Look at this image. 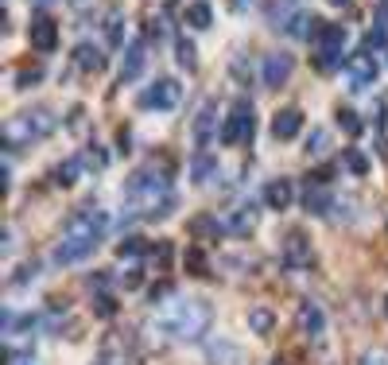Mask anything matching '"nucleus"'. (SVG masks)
Wrapping results in <instances>:
<instances>
[{
	"label": "nucleus",
	"mask_w": 388,
	"mask_h": 365,
	"mask_svg": "<svg viewBox=\"0 0 388 365\" xmlns=\"http://www.w3.org/2000/svg\"><path fill=\"white\" fill-rule=\"evenodd\" d=\"M125 198L132 202V210L148 222H160L175 210V187H171V168L167 163H148V168L132 171L125 182Z\"/></svg>",
	"instance_id": "f257e3e1"
},
{
	"label": "nucleus",
	"mask_w": 388,
	"mask_h": 365,
	"mask_svg": "<svg viewBox=\"0 0 388 365\" xmlns=\"http://www.w3.org/2000/svg\"><path fill=\"white\" fill-rule=\"evenodd\" d=\"M105 229H109V214L105 210H94V206L78 210L62 229V241L55 249V264H82L86 256H94Z\"/></svg>",
	"instance_id": "f03ea898"
},
{
	"label": "nucleus",
	"mask_w": 388,
	"mask_h": 365,
	"mask_svg": "<svg viewBox=\"0 0 388 365\" xmlns=\"http://www.w3.org/2000/svg\"><path fill=\"white\" fill-rule=\"evenodd\" d=\"M214 322V307L206 300H171L167 307H160L152 319V327L160 334L175 338V342H194L210 330Z\"/></svg>",
	"instance_id": "7ed1b4c3"
},
{
	"label": "nucleus",
	"mask_w": 388,
	"mask_h": 365,
	"mask_svg": "<svg viewBox=\"0 0 388 365\" xmlns=\"http://www.w3.org/2000/svg\"><path fill=\"white\" fill-rule=\"evenodd\" d=\"M59 129V121L51 117L47 109H23L16 113L12 121L4 124V148L8 144H31V140H43Z\"/></svg>",
	"instance_id": "20e7f679"
},
{
	"label": "nucleus",
	"mask_w": 388,
	"mask_h": 365,
	"mask_svg": "<svg viewBox=\"0 0 388 365\" xmlns=\"http://www.w3.org/2000/svg\"><path fill=\"white\" fill-rule=\"evenodd\" d=\"M253 129H257V117H253V102L249 97H241V102L229 109V117L221 121V129H218V136H221V144H249L253 140Z\"/></svg>",
	"instance_id": "39448f33"
},
{
	"label": "nucleus",
	"mask_w": 388,
	"mask_h": 365,
	"mask_svg": "<svg viewBox=\"0 0 388 365\" xmlns=\"http://www.w3.org/2000/svg\"><path fill=\"white\" fill-rule=\"evenodd\" d=\"M179 102H183V86L175 78H155L140 94V109H175Z\"/></svg>",
	"instance_id": "423d86ee"
},
{
	"label": "nucleus",
	"mask_w": 388,
	"mask_h": 365,
	"mask_svg": "<svg viewBox=\"0 0 388 365\" xmlns=\"http://www.w3.org/2000/svg\"><path fill=\"white\" fill-rule=\"evenodd\" d=\"M377 74H381V66L369 51H357L345 59V82H350V89H369L377 82Z\"/></svg>",
	"instance_id": "0eeeda50"
},
{
	"label": "nucleus",
	"mask_w": 388,
	"mask_h": 365,
	"mask_svg": "<svg viewBox=\"0 0 388 365\" xmlns=\"http://www.w3.org/2000/svg\"><path fill=\"white\" fill-rule=\"evenodd\" d=\"M287 74H292V55H284V51H272V55H264V62H260V82L268 89H279L287 82Z\"/></svg>",
	"instance_id": "6e6552de"
},
{
	"label": "nucleus",
	"mask_w": 388,
	"mask_h": 365,
	"mask_svg": "<svg viewBox=\"0 0 388 365\" xmlns=\"http://www.w3.org/2000/svg\"><path fill=\"white\" fill-rule=\"evenodd\" d=\"M315 264V249L303 234L284 237V268H311Z\"/></svg>",
	"instance_id": "1a4fd4ad"
},
{
	"label": "nucleus",
	"mask_w": 388,
	"mask_h": 365,
	"mask_svg": "<svg viewBox=\"0 0 388 365\" xmlns=\"http://www.w3.org/2000/svg\"><path fill=\"white\" fill-rule=\"evenodd\" d=\"M31 43H35L43 55L59 47V23H55L47 12H35V20H31Z\"/></svg>",
	"instance_id": "9d476101"
},
{
	"label": "nucleus",
	"mask_w": 388,
	"mask_h": 365,
	"mask_svg": "<svg viewBox=\"0 0 388 365\" xmlns=\"http://www.w3.org/2000/svg\"><path fill=\"white\" fill-rule=\"evenodd\" d=\"M330 206H334V198H330L326 182L307 179V187H303V210L315 214V218H323V214H330Z\"/></svg>",
	"instance_id": "9b49d317"
},
{
	"label": "nucleus",
	"mask_w": 388,
	"mask_h": 365,
	"mask_svg": "<svg viewBox=\"0 0 388 365\" xmlns=\"http://www.w3.org/2000/svg\"><path fill=\"white\" fill-rule=\"evenodd\" d=\"M214 124H218V102H210V97H206V102L198 105V117H194V129H191L198 148H206V144H210Z\"/></svg>",
	"instance_id": "f8f14e48"
},
{
	"label": "nucleus",
	"mask_w": 388,
	"mask_h": 365,
	"mask_svg": "<svg viewBox=\"0 0 388 365\" xmlns=\"http://www.w3.org/2000/svg\"><path fill=\"white\" fill-rule=\"evenodd\" d=\"M299 330L311 338V342H318V338L326 334V311L318 303H303L299 307Z\"/></svg>",
	"instance_id": "ddd939ff"
},
{
	"label": "nucleus",
	"mask_w": 388,
	"mask_h": 365,
	"mask_svg": "<svg viewBox=\"0 0 388 365\" xmlns=\"http://www.w3.org/2000/svg\"><path fill=\"white\" fill-rule=\"evenodd\" d=\"M303 132V113L299 109H279L272 117V136L276 140H295Z\"/></svg>",
	"instance_id": "4468645a"
},
{
	"label": "nucleus",
	"mask_w": 388,
	"mask_h": 365,
	"mask_svg": "<svg viewBox=\"0 0 388 365\" xmlns=\"http://www.w3.org/2000/svg\"><path fill=\"white\" fill-rule=\"evenodd\" d=\"M292 198H295L292 179H272L268 187H264V202H268L272 210H287V206H292Z\"/></svg>",
	"instance_id": "2eb2a0df"
},
{
	"label": "nucleus",
	"mask_w": 388,
	"mask_h": 365,
	"mask_svg": "<svg viewBox=\"0 0 388 365\" xmlns=\"http://www.w3.org/2000/svg\"><path fill=\"white\" fill-rule=\"evenodd\" d=\"M253 229H257V210H253V206H241V210H233V214L226 218V234L249 237Z\"/></svg>",
	"instance_id": "dca6fc26"
},
{
	"label": "nucleus",
	"mask_w": 388,
	"mask_h": 365,
	"mask_svg": "<svg viewBox=\"0 0 388 365\" xmlns=\"http://www.w3.org/2000/svg\"><path fill=\"white\" fill-rule=\"evenodd\" d=\"M144 62H148V55H144V43H132V47H125V66H121V86L125 82H132V78H140V70H144Z\"/></svg>",
	"instance_id": "f3484780"
},
{
	"label": "nucleus",
	"mask_w": 388,
	"mask_h": 365,
	"mask_svg": "<svg viewBox=\"0 0 388 365\" xmlns=\"http://www.w3.org/2000/svg\"><path fill=\"white\" fill-rule=\"evenodd\" d=\"M345 39H350V31H345L342 23H326V28L318 31V51H338V55H345Z\"/></svg>",
	"instance_id": "a211bd4d"
},
{
	"label": "nucleus",
	"mask_w": 388,
	"mask_h": 365,
	"mask_svg": "<svg viewBox=\"0 0 388 365\" xmlns=\"http://www.w3.org/2000/svg\"><path fill=\"white\" fill-rule=\"evenodd\" d=\"M323 28H326V23H323V20H315L311 12H295L292 20H287V31H292L295 39H311V36H318Z\"/></svg>",
	"instance_id": "6ab92c4d"
},
{
	"label": "nucleus",
	"mask_w": 388,
	"mask_h": 365,
	"mask_svg": "<svg viewBox=\"0 0 388 365\" xmlns=\"http://www.w3.org/2000/svg\"><path fill=\"white\" fill-rule=\"evenodd\" d=\"M214 175H218V156H214V152H194V160H191V179H194V182H210Z\"/></svg>",
	"instance_id": "aec40b11"
},
{
	"label": "nucleus",
	"mask_w": 388,
	"mask_h": 365,
	"mask_svg": "<svg viewBox=\"0 0 388 365\" xmlns=\"http://www.w3.org/2000/svg\"><path fill=\"white\" fill-rule=\"evenodd\" d=\"M70 59L78 62L82 70H105V55L97 51L94 43H78V47H74V55H70Z\"/></svg>",
	"instance_id": "412c9836"
},
{
	"label": "nucleus",
	"mask_w": 388,
	"mask_h": 365,
	"mask_svg": "<svg viewBox=\"0 0 388 365\" xmlns=\"http://www.w3.org/2000/svg\"><path fill=\"white\" fill-rule=\"evenodd\" d=\"M82 171H86V163H82V156H70V160H62L59 168H55V182H59V187H74Z\"/></svg>",
	"instance_id": "4be33fe9"
},
{
	"label": "nucleus",
	"mask_w": 388,
	"mask_h": 365,
	"mask_svg": "<svg viewBox=\"0 0 388 365\" xmlns=\"http://www.w3.org/2000/svg\"><path fill=\"white\" fill-rule=\"evenodd\" d=\"M175 59H179V70H194L198 66V47L191 36H179L175 39Z\"/></svg>",
	"instance_id": "5701e85b"
},
{
	"label": "nucleus",
	"mask_w": 388,
	"mask_h": 365,
	"mask_svg": "<svg viewBox=\"0 0 388 365\" xmlns=\"http://www.w3.org/2000/svg\"><path fill=\"white\" fill-rule=\"evenodd\" d=\"M187 23H191L194 31H206V28L214 23L210 4H206V0H194V4H187Z\"/></svg>",
	"instance_id": "b1692460"
},
{
	"label": "nucleus",
	"mask_w": 388,
	"mask_h": 365,
	"mask_svg": "<svg viewBox=\"0 0 388 365\" xmlns=\"http://www.w3.org/2000/svg\"><path fill=\"white\" fill-rule=\"evenodd\" d=\"M94 365H132V358H128V350L121 342H109V346H101V350H97V361Z\"/></svg>",
	"instance_id": "393cba45"
},
{
	"label": "nucleus",
	"mask_w": 388,
	"mask_h": 365,
	"mask_svg": "<svg viewBox=\"0 0 388 365\" xmlns=\"http://www.w3.org/2000/svg\"><path fill=\"white\" fill-rule=\"evenodd\" d=\"M78 156H82V163H86V171H105V168H109V152L97 148V144L78 148Z\"/></svg>",
	"instance_id": "a878e982"
},
{
	"label": "nucleus",
	"mask_w": 388,
	"mask_h": 365,
	"mask_svg": "<svg viewBox=\"0 0 388 365\" xmlns=\"http://www.w3.org/2000/svg\"><path fill=\"white\" fill-rule=\"evenodd\" d=\"M105 43H109V47L125 43V16H121V12H109V23H105Z\"/></svg>",
	"instance_id": "bb28decb"
},
{
	"label": "nucleus",
	"mask_w": 388,
	"mask_h": 365,
	"mask_svg": "<svg viewBox=\"0 0 388 365\" xmlns=\"http://www.w3.org/2000/svg\"><path fill=\"white\" fill-rule=\"evenodd\" d=\"M342 163L353 171V175H369V156L361 152V148H345V152H342Z\"/></svg>",
	"instance_id": "cd10ccee"
},
{
	"label": "nucleus",
	"mask_w": 388,
	"mask_h": 365,
	"mask_svg": "<svg viewBox=\"0 0 388 365\" xmlns=\"http://www.w3.org/2000/svg\"><path fill=\"white\" fill-rule=\"evenodd\" d=\"M249 327L257 330V334H268V330L276 327V315H272L268 307H257V311H249Z\"/></svg>",
	"instance_id": "c85d7f7f"
},
{
	"label": "nucleus",
	"mask_w": 388,
	"mask_h": 365,
	"mask_svg": "<svg viewBox=\"0 0 388 365\" xmlns=\"http://www.w3.org/2000/svg\"><path fill=\"white\" fill-rule=\"evenodd\" d=\"M191 234H202V237H206V234H210V237H214V234H226V222H214L210 214H202V218L191 222Z\"/></svg>",
	"instance_id": "c756f323"
},
{
	"label": "nucleus",
	"mask_w": 388,
	"mask_h": 365,
	"mask_svg": "<svg viewBox=\"0 0 388 365\" xmlns=\"http://www.w3.org/2000/svg\"><path fill=\"white\" fill-rule=\"evenodd\" d=\"M148 249H152V245H148L144 237H125V241L117 245V256H144Z\"/></svg>",
	"instance_id": "7c9ffc66"
},
{
	"label": "nucleus",
	"mask_w": 388,
	"mask_h": 365,
	"mask_svg": "<svg viewBox=\"0 0 388 365\" xmlns=\"http://www.w3.org/2000/svg\"><path fill=\"white\" fill-rule=\"evenodd\" d=\"M338 66H342V55H338V51H318V55H315V70L334 74Z\"/></svg>",
	"instance_id": "2f4dec72"
},
{
	"label": "nucleus",
	"mask_w": 388,
	"mask_h": 365,
	"mask_svg": "<svg viewBox=\"0 0 388 365\" xmlns=\"http://www.w3.org/2000/svg\"><path fill=\"white\" fill-rule=\"evenodd\" d=\"M338 124H342L350 136H361V129H365V124H361V117H357L353 109H338Z\"/></svg>",
	"instance_id": "473e14b6"
},
{
	"label": "nucleus",
	"mask_w": 388,
	"mask_h": 365,
	"mask_svg": "<svg viewBox=\"0 0 388 365\" xmlns=\"http://www.w3.org/2000/svg\"><path fill=\"white\" fill-rule=\"evenodd\" d=\"M94 315L97 319H113L117 315V300L113 295H94Z\"/></svg>",
	"instance_id": "72a5a7b5"
},
{
	"label": "nucleus",
	"mask_w": 388,
	"mask_h": 365,
	"mask_svg": "<svg viewBox=\"0 0 388 365\" xmlns=\"http://www.w3.org/2000/svg\"><path fill=\"white\" fill-rule=\"evenodd\" d=\"M326 144H330V136H326L323 129H318V132H311V140H307V152H311V156H323V152H326Z\"/></svg>",
	"instance_id": "f704fd0d"
},
{
	"label": "nucleus",
	"mask_w": 388,
	"mask_h": 365,
	"mask_svg": "<svg viewBox=\"0 0 388 365\" xmlns=\"http://www.w3.org/2000/svg\"><path fill=\"white\" fill-rule=\"evenodd\" d=\"M187 268L198 272V276H206V253L202 249H191V253H187Z\"/></svg>",
	"instance_id": "c9c22d12"
},
{
	"label": "nucleus",
	"mask_w": 388,
	"mask_h": 365,
	"mask_svg": "<svg viewBox=\"0 0 388 365\" xmlns=\"http://www.w3.org/2000/svg\"><path fill=\"white\" fill-rule=\"evenodd\" d=\"M365 47H369V51H373V47H388V31L373 28V31H369V39H365Z\"/></svg>",
	"instance_id": "e433bc0d"
},
{
	"label": "nucleus",
	"mask_w": 388,
	"mask_h": 365,
	"mask_svg": "<svg viewBox=\"0 0 388 365\" xmlns=\"http://www.w3.org/2000/svg\"><path fill=\"white\" fill-rule=\"evenodd\" d=\"M229 70H233V78H237V82H249V62H245V55H237Z\"/></svg>",
	"instance_id": "4c0bfd02"
},
{
	"label": "nucleus",
	"mask_w": 388,
	"mask_h": 365,
	"mask_svg": "<svg viewBox=\"0 0 388 365\" xmlns=\"http://www.w3.org/2000/svg\"><path fill=\"white\" fill-rule=\"evenodd\" d=\"M39 78H43V70H20V78H16V82H20V89H31Z\"/></svg>",
	"instance_id": "58836bf2"
},
{
	"label": "nucleus",
	"mask_w": 388,
	"mask_h": 365,
	"mask_svg": "<svg viewBox=\"0 0 388 365\" xmlns=\"http://www.w3.org/2000/svg\"><path fill=\"white\" fill-rule=\"evenodd\" d=\"M148 253L155 256V264H167V261H171V245H167V241H163V245H152Z\"/></svg>",
	"instance_id": "ea45409f"
},
{
	"label": "nucleus",
	"mask_w": 388,
	"mask_h": 365,
	"mask_svg": "<svg viewBox=\"0 0 388 365\" xmlns=\"http://www.w3.org/2000/svg\"><path fill=\"white\" fill-rule=\"evenodd\" d=\"M361 365H388V350H369L361 358Z\"/></svg>",
	"instance_id": "a19ab883"
},
{
	"label": "nucleus",
	"mask_w": 388,
	"mask_h": 365,
	"mask_svg": "<svg viewBox=\"0 0 388 365\" xmlns=\"http://www.w3.org/2000/svg\"><path fill=\"white\" fill-rule=\"evenodd\" d=\"M121 280H125V288H140V284H144V268H132V272H125Z\"/></svg>",
	"instance_id": "79ce46f5"
},
{
	"label": "nucleus",
	"mask_w": 388,
	"mask_h": 365,
	"mask_svg": "<svg viewBox=\"0 0 388 365\" xmlns=\"http://www.w3.org/2000/svg\"><path fill=\"white\" fill-rule=\"evenodd\" d=\"M249 4H253V0H233V8H237V12H245Z\"/></svg>",
	"instance_id": "37998d69"
},
{
	"label": "nucleus",
	"mask_w": 388,
	"mask_h": 365,
	"mask_svg": "<svg viewBox=\"0 0 388 365\" xmlns=\"http://www.w3.org/2000/svg\"><path fill=\"white\" fill-rule=\"evenodd\" d=\"M330 4H334V8H345V4H350V0H330Z\"/></svg>",
	"instance_id": "c03bdc74"
},
{
	"label": "nucleus",
	"mask_w": 388,
	"mask_h": 365,
	"mask_svg": "<svg viewBox=\"0 0 388 365\" xmlns=\"http://www.w3.org/2000/svg\"><path fill=\"white\" fill-rule=\"evenodd\" d=\"M70 4H74V8H86V4H89V0H70Z\"/></svg>",
	"instance_id": "a18cd8bd"
},
{
	"label": "nucleus",
	"mask_w": 388,
	"mask_h": 365,
	"mask_svg": "<svg viewBox=\"0 0 388 365\" xmlns=\"http://www.w3.org/2000/svg\"><path fill=\"white\" fill-rule=\"evenodd\" d=\"M35 4H43V8H47V4H55V0H35Z\"/></svg>",
	"instance_id": "49530a36"
}]
</instances>
